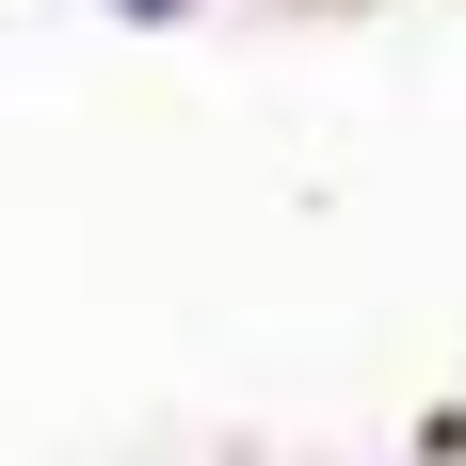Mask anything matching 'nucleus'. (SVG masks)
<instances>
[{
    "instance_id": "1",
    "label": "nucleus",
    "mask_w": 466,
    "mask_h": 466,
    "mask_svg": "<svg viewBox=\"0 0 466 466\" xmlns=\"http://www.w3.org/2000/svg\"><path fill=\"white\" fill-rule=\"evenodd\" d=\"M113 16H177V0H113Z\"/></svg>"
}]
</instances>
